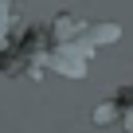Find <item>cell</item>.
<instances>
[{"label":"cell","instance_id":"cell-1","mask_svg":"<svg viewBox=\"0 0 133 133\" xmlns=\"http://www.w3.org/2000/svg\"><path fill=\"white\" fill-rule=\"evenodd\" d=\"M121 28L117 24H94L75 12H59L47 28H39V47L31 59V75L55 71L63 78H86L90 55L106 43H117Z\"/></svg>","mask_w":133,"mask_h":133},{"label":"cell","instance_id":"cell-2","mask_svg":"<svg viewBox=\"0 0 133 133\" xmlns=\"http://www.w3.org/2000/svg\"><path fill=\"white\" fill-rule=\"evenodd\" d=\"M94 125H121V129H133V82L129 86H117V94L114 98H106L98 110H94V117H90Z\"/></svg>","mask_w":133,"mask_h":133}]
</instances>
